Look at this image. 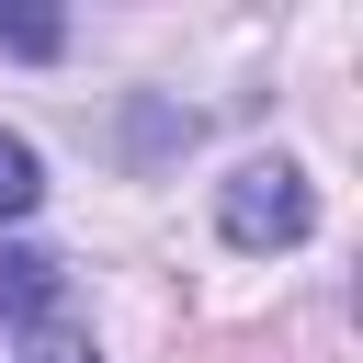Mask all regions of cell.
I'll list each match as a JSON object with an SVG mask.
<instances>
[{
    "label": "cell",
    "instance_id": "1",
    "mask_svg": "<svg viewBox=\"0 0 363 363\" xmlns=\"http://www.w3.org/2000/svg\"><path fill=\"white\" fill-rule=\"evenodd\" d=\"M216 227H227V250H295V238L318 227V193H306L295 159H250V170L216 193Z\"/></svg>",
    "mask_w": 363,
    "mask_h": 363
},
{
    "label": "cell",
    "instance_id": "2",
    "mask_svg": "<svg viewBox=\"0 0 363 363\" xmlns=\"http://www.w3.org/2000/svg\"><path fill=\"white\" fill-rule=\"evenodd\" d=\"M45 306H57V261L11 238V250H0V329H23V318H45Z\"/></svg>",
    "mask_w": 363,
    "mask_h": 363
},
{
    "label": "cell",
    "instance_id": "3",
    "mask_svg": "<svg viewBox=\"0 0 363 363\" xmlns=\"http://www.w3.org/2000/svg\"><path fill=\"white\" fill-rule=\"evenodd\" d=\"M34 204H45V159L0 125V216H34Z\"/></svg>",
    "mask_w": 363,
    "mask_h": 363
},
{
    "label": "cell",
    "instance_id": "4",
    "mask_svg": "<svg viewBox=\"0 0 363 363\" xmlns=\"http://www.w3.org/2000/svg\"><path fill=\"white\" fill-rule=\"evenodd\" d=\"M57 45H68L57 11H11V0H0V57H57Z\"/></svg>",
    "mask_w": 363,
    "mask_h": 363
},
{
    "label": "cell",
    "instance_id": "5",
    "mask_svg": "<svg viewBox=\"0 0 363 363\" xmlns=\"http://www.w3.org/2000/svg\"><path fill=\"white\" fill-rule=\"evenodd\" d=\"M23 363H91V340H79V329H68V318H45V329H34V352H23Z\"/></svg>",
    "mask_w": 363,
    "mask_h": 363
}]
</instances>
